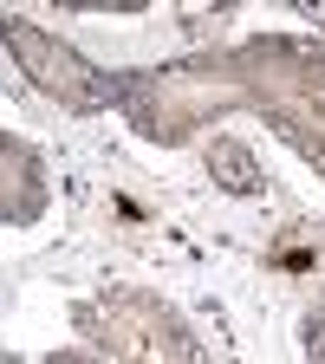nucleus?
Returning a JSON list of instances; mask_svg holds the SVG:
<instances>
[{
  "instance_id": "nucleus-1",
  "label": "nucleus",
  "mask_w": 325,
  "mask_h": 364,
  "mask_svg": "<svg viewBox=\"0 0 325 364\" xmlns=\"http://www.w3.org/2000/svg\"><path fill=\"white\" fill-rule=\"evenodd\" d=\"M215 156H221L228 189H254V169H241V163H247V150H241V144H215Z\"/></svg>"
}]
</instances>
